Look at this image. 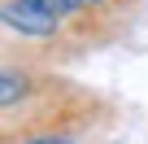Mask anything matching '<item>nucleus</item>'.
Listing matches in <instances>:
<instances>
[{"label": "nucleus", "mask_w": 148, "mask_h": 144, "mask_svg": "<svg viewBox=\"0 0 148 144\" xmlns=\"http://www.w3.org/2000/svg\"><path fill=\"white\" fill-rule=\"evenodd\" d=\"M5 31H9V35H22L26 44H44V48L70 39L65 22H61L57 13L31 5V0H5Z\"/></svg>", "instance_id": "f257e3e1"}, {"label": "nucleus", "mask_w": 148, "mask_h": 144, "mask_svg": "<svg viewBox=\"0 0 148 144\" xmlns=\"http://www.w3.org/2000/svg\"><path fill=\"white\" fill-rule=\"evenodd\" d=\"M87 5H92V9L100 13V18H109V22L118 26V18H126V13H131L135 5H139V0H87Z\"/></svg>", "instance_id": "f03ea898"}, {"label": "nucleus", "mask_w": 148, "mask_h": 144, "mask_svg": "<svg viewBox=\"0 0 148 144\" xmlns=\"http://www.w3.org/2000/svg\"><path fill=\"white\" fill-rule=\"evenodd\" d=\"M26 144H79V140H74L70 131H57V135H31Z\"/></svg>", "instance_id": "7ed1b4c3"}]
</instances>
